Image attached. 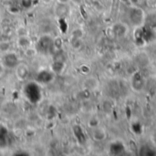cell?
<instances>
[{
    "label": "cell",
    "instance_id": "6da1fadb",
    "mask_svg": "<svg viewBox=\"0 0 156 156\" xmlns=\"http://www.w3.org/2000/svg\"><path fill=\"white\" fill-rule=\"evenodd\" d=\"M4 64L10 69L15 68L18 64V58L16 54L14 53H8L5 58H4Z\"/></svg>",
    "mask_w": 156,
    "mask_h": 156
},
{
    "label": "cell",
    "instance_id": "7a4b0ae2",
    "mask_svg": "<svg viewBox=\"0 0 156 156\" xmlns=\"http://www.w3.org/2000/svg\"><path fill=\"white\" fill-rule=\"evenodd\" d=\"M52 43L53 42L51 38H49L48 37H44L38 42V48L41 51H47L52 47Z\"/></svg>",
    "mask_w": 156,
    "mask_h": 156
},
{
    "label": "cell",
    "instance_id": "3957f363",
    "mask_svg": "<svg viewBox=\"0 0 156 156\" xmlns=\"http://www.w3.org/2000/svg\"><path fill=\"white\" fill-rule=\"evenodd\" d=\"M28 69L26 65L22 64V65H18L16 68V76L20 80H25L27 76H28Z\"/></svg>",
    "mask_w": 156,
    "mask_h": 156
},
{
    "label": "cell",
    "instance_id": "277c9868",
    "mask_svg": "<svg viewBox=\"0 0 156 156\" xmlns=\"http://www.w3.org/2000/svg\"><path fill=\"white\" fill-rule=\"evenodd\" d=\"M17 44L21 48H27L30 46V39L27 36H20L18 40H17Z\"/></svg>",
    "mask_w": 156,
    "mask_h": 156
},
{
    "label": "cell",
    "instance_id": "5b68a950",
    "mask_svg": "<svg viewBox=\"0 0 156 156\" xmlns=\"http://www.w3.org/2000/svg\"><path fill=\"white\" fill-rule=\"evenodd\" d=\"M67 12H68V7L64 3L59 4L56 8V14H57V16H58L60 17L64 16L67 14Z\"/></svg>",
    "mask_w": 156,
    "mask_h": 156
},
{
    "label": "cell",
    "instance_id": "8992f818",
    "mask_svg": "<svg viewBox=\"0 0 156 156\" xmlns=\"http://www.w3.org/2000/svg\"><path fill=\"white\" fill-rule=\"evenodd\" d=\"M32 5V0H22V5L24 7H29Z\"/></svg>",
    "mask_w": 156,
    "mask_h": 156
},
{
    "label": "cell",
    "instance_id": "52a82bcc",
    "mask_svg": "<svg viewBox=\"0 0 156 156\" xmlns=\"http://www.w3.org/2000/svg\"><path fill=\"white\" fill-rule=\"evenodd\" d=\"M9 48V46L7 43H1L0 44V50L1 51H6Z\"/></svg>",
    "mask_w": 156,
    "mask_h": 156
},
{
    "label": "cell",
    "instance_id": "ba28073f",
    "mask_svg": "<svg viewBox=\"0 0 156 156\" xmlns=\"http://www.w3.org/2000/svg\"><path fill=\"white\" fill-rule=\"evenodd\" d=\"M34 54H35V50L34 49H32V48H27V50H26V55L27 56V57H32V56H34Z\"/></svg>",
    "mask_w": 156,
    "mask_h": 156
},
{
    "label": "cell",
    "instance_id": "9c48e42d",
    "mask_svg": "<svg viewBox=\"0 0 156 156\" xmlns=\"http://www.w3.org/2000/svg\"><path fill=\"white\" fill-rule=\"evenodd\" d=\"M59 1H60V3H66L68 0H59Z\"/></svg>",
    "mask_w": 156,
    "mask_h": 156
},
{
    "label": "cell",
    "instance_id": "30bf717a",
    "mask_svg": "<svg viewBox=\"0 0 156 156\" xmlns=\"http://www.w3.org/2000/svg\"><path fill=\"white\" fill-rule=\"evenodd\" d=\"M1 72H2V68H1V66H0V74H1Z\"/></svg>",
    "mask_w": 156,
    "mask_h": 156
}]
</instances>
